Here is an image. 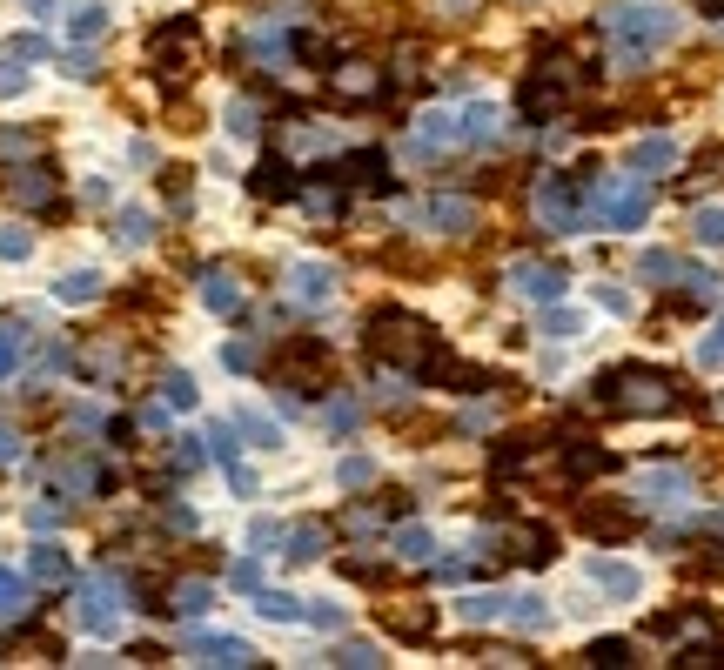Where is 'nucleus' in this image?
I'll return each instance as SVG.
<instances>
[{
	"label": "nucleus",
	"mask_w": 724,
	"mask_h": 670,
	"mask_svg": "<svg viewBox=\"0 0 724 670\" xmlns=\"http://www.w3.org/2000/svg\"><path fill=\"white\" fill-rule=\"evenodd\" d=\"M208 603H215V590H208V583H175V590H168V603H161V610H175V617H202Z\"/></svg>",
	"instance_id": "9b49d317"
},
{
	"label": "nucleus",
	"mask_w": 724,
	"mask_h": 670,
	"mask_svg": "<svg viewBox=\"0 0 724 670\" xmlns=\"http://www.w3.org/2000/svg\"><path fill=\"white\" fill-rule=\"evenodd\" d=\"M698 7H704V14H724V0H698Z\"/></svg>",
	"instance_id": "c756f323"
},
{
	"label": "nucleus",
	"mask_w": 724,
	"mask_h": 670,
	"mask_svg": "<svg viewBox=\"0 0 724 670\" xmlns=\"http://www.w3.org/2000/svg\"><path fill=\"white\" fill-rule=\"evenodd\" d=\"M329 81H336L342 101H383V88H389V74H383L376 61H342Z\"/></svg>",
	"instance_id": "39448f33"
},
{
	"label": "nucleus",
	"mask_w": 724,
	"mask_h": 670,
	"mask_svg": "<svg viewBox=\"0 0 724 670\" xmlns=\"http://www.w3.org/2000/svg\"><path fill=\"white\" fill-rule=\"evenodd\" d=\"M27 88V74H21V67H7V61H0V94H21Z\"/></svg>",
	"instance_id": "bb28decb"
},
{
	"label": "nucleus",
	"mask_w": 724,
	"mask_h": 670,
	"mask_svg": "<svg viewBox=\"0 0 724 670\" xmlns=\"http://www.w3.org/2000/svg\"><path fill=\"white\" fill-rule=\"evenodd\" d=\"M242 429H249V436H255V443H262V449L275 443V423H269V416H242Z\"/></svg>",
	"instance_id": "393cba45"
},
{
	"label": "nucleus",
	"mask_w": 724,
	"mask_h": 670,
	"mask_svg": "<svg viewBox=\"0 0 724 670\" xmlns=\"http://www.w3.org/2000/svg\"><path fill=\"white\" fill-rule=\"evenodd\" d=\"M0 255H7V262H21V255H27V235H21V228H0Z\"/></svg>",
	"instance_id": "b1692460"
},
{
	"label": "nucleus",
	"mask_w": 724,
	"mask_h": 670,
	"mask_svg": "<svg viewBox=\"0 0 724 670\" xmlns=\"http://www.w3.org/2000/svg\"><path fill=\"white\" fill-rule=\"evenodd\" d=\"M322 543H329V530H322V523H295L282 557H289V563H309V557H322Z\"/></svg>",
	"instance_id": "ddd939ff"
},
{
	"label": "nucleus",
	"mask_w": 724,
	"mask_h": 670,
	"mask_svg": "<svg viewBox=\"0 0 724 670\" xmlns=\"http://www.w3.org/2000/svg\"><path fill=\"white\" fill-rule=\"evenodd\" d=\"M74 617H81L94 637H108V630L121 624V590H114V577H88V583H81V597H74Z\"/></svg>",
	"instance_id": "20e7f679"
},
{
	"label": "nucleus",
	"mask_w": 724,
	"mask_h": 670,
	"mask_svg": "<svg viewBox=\"0 0 724 670\" xmlns=\"http://www.w3.org/2000/svg\"><path fill=\"white\" fill-rule=\"evenodd\" d=\"M14 449H21V436H14V429H0V463H14Z\"/></svg>",
	"instance_id": "c85d7f7f"
},
{
	"label": "nucleus",
	"mask_w": 724,
	"mask_h": 670,
	"mask_svg": "<svg viewBox=\"0 0 724 670\" xmlns=\"http://www.w3.org/2000/svg\"><path fill=\"white\" fill-rule=\"evenodd\" d=\"M255 188H262L269 201H282V195H289V161H262V175H255Z\"/></svg>",
	"instance_id": "dca6fc26"
},
{
	"label": "nucleus",
	"mask_w": 724,
	"mask_h": 670,
	"mask_svg": "<svg viewBox=\"0 0 724 670\" xmlns=\"http://www.w3.org/2000/svg\"><path fill=\"white\" fill-rule=\"evenodd\" d=\"M584 530L604 536V543H617V536H631V510H604V503H590V510H584Z\"/></svg>",
	"instance_id": "f8f14e48"
},
{
	"label": "nucleus",
	"mask_w": 724,
	"mask_h": 670,
	"mask_svg": "<svg viewBox=\"0 0 724 670\" xmlns=\"http://www.w3.org/2000/svg\"><path fill=\"white\" fill-rule=\"evenodd\" d=\"M121 242H148V215H141V208L121 215Z\"/></svg>",
	"instance_id": "4be33fe9"
},
{
	"label": "nucleus",
	"mask_w": 724,
	"mask_h": 670,
	"mask_svg": "<svg viewBox=\"0 0 724 670\" xmlns=\"http://www.w3.org/2000/svg\"><path fill=\"white\" fill-rule=\"evenodd\" d=\"M14 362H21V335L0 329V376H14Z\"/></svg>",
	"instance_id": "412c9836"
},
{
	"label": "nucleus",
	"mask_w": 724,
	"mask_h": 670,
	"mask_svg": "<svg viewBox=\"0 0 724 670\" xmlns=\"http://www.w3.org/2000/svg\"><path fill=\"white\" fill-rule=\"evenodd\" d=\"M101 27H108V14H101V7H81V14H74V41H94Z\"/></svg>",
	"instance_id": "6ab92c4d"
},
{
	"label": "nucleus",
	"mask_w": 724,
	"mask_h": 670,
	"mask_svg": "<svg viewBox=\"0 0 724 670\" xmlns=\"http://www.w3.org/2000/svg\"><path fill=\"white\" fill-rule=\"evenodd\" d=\"M295 295H302V302H322V295H329V268H295Z\"/></svg>",
	"instance_id": "a211bd4d"
},
{
	"label": "nucleus",
	"mask_w": 724,
	"mask_h": 670,
	"mask_svg": "<svg viewBox=\"0 0 724 670\" xmlns=\"http://www.w3.org/2000/svg\"><path fill=\"white\" fill-rule=\"evenodd\" d=\"M94 483H101L94 456H68V463H54V490H61V496H88Z\"/></svg>",
	"instance_id": "1a4fd4ad"
},
{
	"label": "nucleus",
	"mask_w": 724,
	"mask_h": 670,
	"mask_svg": "<svg viewBox=\"0 0 724 670\" xmlns=\"http://www.w3.org/2000/svg\"><path fill=\"white\" fill-rule=\"evenodd\" d=\"M202 302H208L215 315H235V309H242V289H235V268H228V262L202 268Z\"/></svg>",
	"instance_id": "0eeeda50"
},
{
	"label": "nucleus",
	"mask_w": 724,
	"mask_h": 670,
	"mask_svg": "<svg viewBox=\"0 0 724 670\" xmlns=\"http://www.w3.org/2000/svg\"><path fill=\"white\" fill-rule=\"evenodd\" d=\"M7 195L21 201V208H54L61 181H54V168H47V161H34V168H14V175H7Z\"/></svg>",
	"instance_id": "423d86ee"
},
{
	"label": "nucleus",
	"mask_w": 724,
	"mask_h": 670,
	"mask_svg": "<svg viewBox=\"0 0 724 670\" xmlns=\"http://www.w3.org/2000/svg\"><path fill=\"white\" fill-rule=\"evenodd\" d=\"M21 617H34V597L14 570H0V624H21Z\"/></svg>",
	"instance_id": "9d476101"
},
{
	"label": "nucleus",
	"mask_w": 724,
	"mask_h": 670,
	"mask_svg": "<svg viewBox=\"0 0 724 670\" xmlns=\"http://www.w3.org/2000/svg\"><path fill=\"white\" fill-rule=\"evenodd\" d=\"M68 577H74V570H68V557H61L54 543H41V550L27 557V583H41V590H61Z\"/></svg>",
	"instance_id": "6e6552de"
},
{
	"label": "nucleus",
	"mask_w": 724,
	"mask_h": 670,
	"mask_svg": "<svg viewBox=\"0 0 724 670\" xmlns=\"http://www.w3.org/2000/svg\"><path fill=\"white\" fill-rule=\"evenodd\" d=\"M369 356L396 362V369H409V376H436V382H463V369L450 362V349L436 342L416 315L403 309H383L376 322H369Z\"/></svg>",
	"instance_id": "f257e3e1"
},
{
	"label": "nucleus",
	"mask_w": 724,
	"mask_h": 670,
	"mask_svg": "<svg viewBox=\"0 0 724 670\" xmlns=\"http://www.w3.org/2000/svg\"><path fill=\"white\" fill-rule=\"evenodd\" d=\"M148 61H155L161 81H181L188 67H202V21L195 14H175L148 34Z\"/></svg>",
	"instance_id": "f03ea898"
},
{
	"label": "nucleus",
	"mask_w": 724,
	"mask_h": 670,
	"mask_svg": "<svg viewBox=\"0 0 724 670\" xmlns=\"http://www.w3.org/2000/svg\"><path fill=\"white\" fill-rule=\"evenodd\" d=\"M94 295H101V275H88V268L61 275V302H94Z\"/></svg>",
	"instance_id": "2eb2a0df"
},
{
	"label": "nucleus",
	"mask_w": 724,
	"mask_h": 670,
	"mask_svg": "<svg viewBox=\"0 0 724 670\" xmlns=\"http://www.w3.org/2000/svg\"><path fill=\"white\" fill-rule=\"evenodd\" d=\"M282 389H302V396H322V382H329V349L322 342H309V335H295L289 349L275 356V369H269Z\"/></svg>",
	"instance_id": "7ed1b4c3"
},
{
	"label": "nucleus",
	"mask_w": 724,
	"mask_h": 670,
	"mask_svg": "<svg viewBox=\"0 0 724 670\" xmlns=\"http://www.w3.org/2000/svg\"><path fill=\"white\" fill-rule=\"evenodd\" d=\"M195 650H202L208 664H255V650H249V644H235V637H202Z\"/></svg>",
	"instance_id": "4468645a"
},
{
	"label": "nucleus",
	"mask_w": 724,
	"mask_h": 670,
	"mask_svg": "<svg viewBox=\"0 0 724 670\" xmlns=\"http://www.w3.org/2000/svg\"><path fill=\"white\" fill-rule=\"evenodd\" d=\"M228 128H235V134H255V128H262V108H249V101H235V108H228Z\"/></svg>",
	"instance_id": "aec40b11"
},
{
	"label": "nucleus",
	"mask_w": 724,
	"mask_h": 670,
	"mask_svg": "<svg viewBox=\"0 0 724 670\" xmlns=\"http://www.w3.org/2000/svg\"><path fill=\"white\" fill-rule=\"evenodd\" d=\"M255 610H262V617H275V624H295V617H302V610H295V597H282V590H262V597H255Z\"/></svg>",
	"instance_id": "f3484780"
},
{
	"label": "nucleus",
	"mask_w": 724,
	"mask_h": 670,
	"mask_svg": "<svg viewBox=\"0 0 724 670\" xmlns=\"http://www.w3.org/2000/svg\"><path fill=\"white\" fill-rule=\"evenodd\" d=\"M34 148V134H21V128H0V155H27Z\"/></svg>",
	"instance_id": "5701e85b"
},
{
	"label": "nucleus",
	"mask_w": 724,
	"mask_h": 670,
	"mask_svg": "<svg viewBox=\"0 0 724 670\" xmlns=\"http://www.w3.org/2000/svg\"><path fill=\"white\" fill-rule=\"evenodd\" d=\"M336 664H376V650H362V644H342V650H336Z\"/></svg>",
	"instance_id": "cd10ccee"
},
{
	"label": "nucleus",
	"mask_w": 724,
	"mask_h": 670,
	"mask_svg": "<svg viewBox=\"0 0 724 670\" xmlns=\"http://www.w3.org/2000/svg\"><path fill=\"white\" fill-rule=\"evenodd\" d=\"M168 402H175V409H188V402H195V389H188V376H168Z\"/></svg>",
	"instance_id": "a878e982"
}]
</instances>
